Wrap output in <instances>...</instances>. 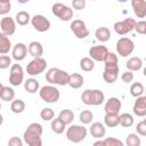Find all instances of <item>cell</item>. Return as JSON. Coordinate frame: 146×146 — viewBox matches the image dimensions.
I'll return each instance as SVG.
<instances>
[{
	"mask_svg": "<svg viewBox=\"0 0 146 146\" xmlns=\"http://www.w3.org/2000/svg\"><path fill=\"white\" fill-rule=\"evenodd\" d=\"M104 123L108 128H115L119 125V113H105Z\"/></svg>",
	"mask_w": 146,
	"mask_h": 146,
	"instance_id": "obj_29",
	"label": "cell"
},
{
	"mask_svg": "<svg viewBox=\"0 0 146 146\" xmlns=\"http://www.w3.org/2000/svg\"><path fill=\"white\" fill-rule=\"evenodd\" d=\"M65 129H66V124H65L58 116L51 120V130H52L55 133L60 135V133L64 132Z\"/></svg>",
	"mask_w": 146,
	"mask_h": 146,
	"instance_id": "obj_32",
	"label": "cell"
},
{
	"mask_svg": "<svg viewBox=\"0 0 146 146\" xmlns=\"http://www.w3.org/2000/svg\"><path fill=\"white\" fill-rule=\"evenodd\" d=\"M133 79H135L133 72L128 71V70H127L124 73H122V75H121V80H122L124 83H130V82L133 81Z\"/></svg>",
	"mask_w": 146,
	"mask_h": 146,
	"instance_id": "obj_45",
	"label": "cell"
},
{
	"mask_svg": "<svg viewBox=\"0 0 146 146\" xmlns=\"http://www.w3.org/2000/svg\"><path fill=\"white\" fill-rule=\"evenodd\" d=\"M0 1H10V0H0Z\"/></svg>",
	"mask_w": 146,
	"mask_h": 146,
	"instance_id": "obj_52",
	"label": "cell"
},
{
	"mask_svg": "<svg viewBox=\"0 0 146 146\" xmlns=\"http://www.w3.org/2000/svg\"><path fill=\"white\" fill-rule=\"evenodd\" d=\"M27 52L33 57H42L43 55V47L39 41H31L27 46Z\"/></svg>",
	"mask_w": 146,
	"mask_h": 146,
	"instance_id": "obj_20",
	"label": "cell"
},
{
	"mask_svg": "<svg viewBox=\"0 0 146 146\" xmlns=\"http://www.w3.org/2000/svg\"><path fill=\"white\" fill-rule=\"evenodd\" d=\"M47 68V62L46 59H43L42 57H36L33 58L26 66V72L29 75L31 76H35L39 75L41 73H43Z\"/></svg>",
	"mask_w": 146,
	"mask_h": 146,
	"instance_id": "obj_8",
	"label": "cell"
},
{
	"mask_svg": "<svg viewBox=\"0 0 146 146\" xmlns=\"http://www.w3.org/2000/svg\"><path fill=\"white\" fill-rule=\"evenodd\" d=\"M31 24L35 31L41 32V33L47 32L50 29V21L41 14H36L33 17H31Z\"/></svg>",
	"mask_w": 146,
	"mask_h": 146,
	"instance_id": "obj_11",
	"label": "cell"
},
{
	"mask_svg": "<svg viewBox=\"0 0 146 146\" xmlns=\"http://www.w3.org/2000/svg\"><path fill=\"white\" fill-rule=\"evenodd\" d=\"M0 110H1V103H0Z\"/></svg>",
	"mask_w": 146,
	"mask_h": 146,
	"instance_id": "obj_53",
	"label": "cell"
},
{
	"mask_svg": "<svg viewBox=\"0 0 146 146\" xmlns=\"http://www.w3.org/2000/svg\"><path fill=\"white\" fill-rule=\"evenodd\" d=\"M39 96L43 102H46L48 104H54L59 100L60 92L54 84H48V86H43L39 89Z\"/></svg>",
	"mask_w": 146,
	"mask_h": 146,
	"instance_id": "obj_5",
	"label": "cell"
},
{
	"mask_svg": "<svg viewBox=\"0 0 146 146\" xmlns=\"http://www.w3.org/2000/svg\"><path fill=\"white\" fill-rule=\"evenodd\" d=\"M42 132H43L42 125L38 122H33L29 124V127L25 129L23 133V140L29 146H41L42 145V139H41Z\"/></svg>",
	"mask_w": 146,
	"mask_h": 146,
	"instance_id": "obj_1",
	"label": "cell"
},
{
	"mask_svg": "<svg viewBox=\"0 0 146 146\" xmlns=\"http://www.w3.org/2000/svg\"><path fill=\"white\" fill-rule=\"evenodd\" d=\"M132 112L135 115L139 116V117H144L146 115V97L145 96H139L136 97V100L133 103V107H132Z\"/></svg>",
	"mask_w": 146,
	"mask_h": 146,
	"instance_id": "obj_16",
	"label": "cell"
},
{
	"mask_svg": "<svg viewBox=\"0 0 146 146\" xmlns=\"http://www.w3.org/2000/svg\"><path fill=\"white\" fill-rule=\"evenodd\" d=\"M24 89L29 92V94H35L36 91H39L40 89V83L36 79L34 78H30L24 82Z\"/></svg>",
	"mask_w": 146,
	"mask_h": 146,
	"instance_id": "obj_28",
	"label": "cell"
},
{
	"mask_svg": "<svg viewBox=\"0 0 146 146\" xmlns=\"http://www.w3.org/2000/svg\"><path fill=\"white\" fill-rule=\"evenodd\" d=\"M87 133H88L87 128L79 124H71L66 129V138L74 144H78L84 140L87 137Z\"/></svg>",
	"mask_w": 146,
	"mask_h": 146,
	"instance_id": "obj_4",
	"label": "cell"
},
{
	"mask_svg": "<svg viewBox=\"0 0 146 146\" xmlns=\"http://www.w3.org/2000/svg\"><path fill=\"white\" fill-rule=\"evenodd\" d=\"M104 68H111V70L120 68V67H119L117 55H116L115 52H110V51H108L106 58L104 59Z\"/></svg>",
	"mask_w": 146,
	"mask_h": 146,
	"instance_id": "obj_21",
	"label": "cell"
},
{
	"mask_svg": "<svg viewBox=\"0 0 146 146\" xmlns=\"http://www.w3.org/2000/svg\"><path fill=\"white\" fill-rule=\"evenodd\" d=\"M95 146H123V143L114 137H107V138H102L97 141L94 143Z\"/></svg>",
	"mask_w": 146,
	"mask_h": 146,
	"instance_id": "obj_24",
	"label": "cell"
},
{
	"mask_svg": "<svg viewBox=\"0 0 146 146\" xmlns=\"http://www.w3.org/2000/svg\"><path fill=\"white\" fill-rule=\"evenodd\" d=\"M25 107H26V105H25L24 100H22V99H15V98L11 100L10 110H11L13 113L21 114V113H23L25 111Z\"/></svg>",
	"mask_w": 146,
	"mask_h": 146,
	"instance_id": "obj_31",
	"label": "cell"
},
{
	"mask_svg": "<svg viewBox=\"0 0 146 146\" xmlns=\"http://www.w3.org/2000/svg\"><path fill=\"white\" fill-rule=\"evenodd\" d=\"M83 83H84V78L81 74H79V73L70 74L67 86H70L72 89H79L83 86Z\"/></svg>",
	"mask_w": 146,
	"mask_h": 146,
	"instance_id": "obj_22",
	"label": "cell"
},
{
	"mask_svg": "<svg viewBox=\"0 0 146 146\" xmlns=\"http://www.w3.org/2000/svg\"><path fill=\"white\" fill-rule=\"evenodd\" d=\"M80 67L84 72H91L95 68V60L90 57H83L80 60Z\"/></svg>",
	"mask_w": 146,
	"mask_h": 146,
	"instance_id": "obj_36",
	"label": "cell"
},
{
	"mask_svg": "<svg viewBox=\"0 0 146 146\" xmlns=\"http://www.w3.org/2000/svg\"><path fill=\"white\" fill-rule=\"evenodd\" d=\"M121 106H122V103L119 98L110 97L105 102L104 110H105V113H119L121 110Z\"/></svg>",
	"mask_w": 146,
	"mask_h": 146,
	"instance_id": "obj_17",
	"label": "cell"
},
{
	"mask_svg": "<svg viewBox=\"0 0 146 146\" xmlns=\"http://www.w3.org/2000/svg\"><path fill=\"white\" fill-rule=\"evenodd\" d=\"M131 7L133 14L138 18L146 17V1L145 0H131Z\"/></svg>",
	"mask_w": 146,
	"mask_h": 146,
	"instance_id": "obj_18",
	"label": "cell"
},
{
	"mask_svg": "<svg viewBox=\"0 0 146 146\" xmlns=\"http://www.w3.org/2000/svg\"><path fill=\"white\" fill-rule=\"evenodd\" d=\"M8 146H23V140L19 137H11L8 140Z\"/></svg>",
	"mask_w": 146,
	"mask_h": 146,
	"instance_id": "obj_47",
	"label": "cell"
},
{
	"mask_svg": "<svg viewBox=\"0 0 146 146\" xmlns=\"http://www.w3.org/2000/svg\"><path fill=\"white\" fill-rule=\"evenodd\" d=\"M3 123V116H2V114L0 113V125Z\"/></svg>",
	"mask_w": 146,
	"mask_h": 146,
	"instance_id": "obj_49",
	"label": "cell"
},
{
	"mask_svg": "<svg viewBox=\"0 0 146 146\" xmlns=\"http://www.w3.org/2000/svg\"><path fill=\"white\" fill-rule=\"evenodd\" d=\"M92 1H96V0H92Z\"/></svg>",
	"mask_w": 146,
	"mask_h": 146,
	"instance_id": "obj_54",
	"label": "cell"
},
{
	"mask_svg": "<svg viewBox=\"0 0 146 146\" xmlns=\"http://www.w3.org/2000/svg\"><path fill=\"white\" fill-rule=\"evenodd\" d=\"M2 88H3V84H2V83H0V94H1V90H2Z\"/></svg>",
	"mask_w": 146,
	"mask_h": 146,
	"instance_id": "obj_50",
	"label": "cell"
},
{
	"mask_svg": "<svg viewBox=\"0 0 146 146\" xmlns=\"http://www.w3.org/2000/svg\"><path fill=\"white\" fill-rule=\"evenodd\" d=\"M144 94V84L141 82H133L130 86V95L132 97H139Z\"/></svg>",
	"mask_w": 146,
	"mask_h": 146,
	"instance_id": "obj_37",
	"label": "cell"
},
{
	"mask_svg": "<svg viewBox=\"0 0 146 146\" xmlns=\"http://www.w3.org/2000/svg\"><path fill=\"white\" fill-rule=\"evenodd\" d=\"M0 27H1V32L3 34L10 36L16 32V22L10 16H5L0 21Z\"/></svg>",
	"mask_w": 146,
	"mask_h": 146,
	"instance_id": "obj_14",
	"label": "cell"
},
{
	"mask_svg": "<svg viewBox=\"0 0 146 146\" xmlns=\"http://www.w3.org/2000/svg\"><path fill=\"white\" fill-rule=\"evenodd\" d=\"M0 98L5 102H11L14 98H15V91L11 87H8V86H3L2 90H1V94H0Z\"/></svg>",
	"mask_w": 146,
	"mask_h": 146,
	"instance_id": "obj_35",
	"label": "cell"
},
{
	"mask_svg": "<svg viewBox=\"0 0 146 146\" xmlns=\"http://www.w3.org/2000/svg\"><path fill=\"white\" fill-rule=\"evenodd\" d=\"M125 144H127V146H140L141 140L137 133H129L127 136Z\"/></svg>",
	"mask_w": 146,
	"mask_h": 146,
	"instance_id": "obj_40",
	"label": "cell"
},
{
	"mask_svg": "<svg viewBox=\"0 0 146 146\" xmlns=\"http://www.w3.org/2000/svg\"><path fill=\"white\" fill-rule=\"evenodd\" d=\"M135 120H133V116L129 113H122L119 115V124L124 127V128H129L133 124Z\"/></svg>",
	"mask_w": 146,
	"mask_h": 146,
	"instance_id": "obj_34",
	"label": "cell"
},
{
	"mask_svg": "<svg viewBox=\"0 0 146 146\" xmlns=\"http://www.w3.org/2000/svg\"><path fill=\"white\" fill-rule=\"evenodd\" d=\"M125 67L128 71L137 72L143 67V59L140 57H130L125 63Z\"/></svg>",
	"mask_w": 146,
	"mask_h": 146,
	"instance_id": "obj_23",
	"label": "cell"
},
{
	"mask_svg": "<svg viewBox=\"0 0 146 146\" xmlns=\"http://www.w3.org/2000/svg\"><path fill=\"white\" fill-rule=\"evenodd\" d=\"M79 120L82 124H90L94 120V113L89 110H84L79 114Z\"/></svg>",
	"mask_w": 146,
	"mask_h": 146,
	"instance_id": "obj_38",
	"label": "cell"
},
{
	"mask_svg": "<svg viewBox=\"0 0 146 146\" xmlns=\"http://www.w3.org/2000/svg\"><path fill=\"white\" fill-rule=\"evenodd\" d=\"M86 6H87L86 0H72V7L76 10H82L86 8Z\"/></svg>",
	"mask_w": 146,
	"mask_h": 146,
	"instance_id": "obj_46",
	"label": "cell"
},
{
	"mask_svg": "<svg viewBox=\"0 0 146 146\" xmlns=\"http://www.w3.org/2000/svg\"><path fill=\"white\" fill-rule=\"evenodd\" d=\"M108 54V49L105 46H92L89 49V57L95 62H104Z\"/></svg>",
	"mask_w": 146,
	"mask_h": 146,
	"instance_id": "obj_13",
	"label": "cell"
},
{
	"mask_svg": "<svg viewBox=\"0 0 146 146\" xmlns=\"http://www.w3.org/2000/svg\"><path fill=\"white\" fill-rule=\"evenodd\" d=\"M11 66V57L6 55H0V70H6Z\"/></svg>",
	"mask_w": 146,
	"mask_h": 146,
	"instance_id": "obj_41",
	"label": "cell"
},
{
	"mask_svg": "<svg viewBox=\"0 0 146 146\" xmlns=\"http://www.w3.org/2000/svg\"><path fill=\"white\" fill-rule=\"evenodd\" d=\"M135 50V43L131 39L123 36L120 38L116 41V52L121 56V57H128L130 56Z\"/></svg>",
	"mask_w": 146,
	"mask_h": 146,
	"instance_id": "obj_7",
	"label": "cell"
},
{
	"mask_svg": "<svg viewBox=\"0 0 146 146\" xmlns=\"http://www.w3.org/2000/svg\"><path fill=\"white\" fill-rule=\"evenodd\" d=\"M89 132L91 135V137L96 138V139H102L105 137L106 135V128L103 123L100 122H94L91 123L90 125V129H89Z\"/></svg>",
	"mask_w": 146,
	"mask_h": 146,
	"instance_id": "obj_19",
	"label": "cell"
},
{
	"mask_svg": "<svg viewBox=\"0 0 146 146\" xmlns=\"http://www.w3.org/2000/svg\"><path fill=\"white\" fill-rule=\"evenodd\" d=\"M70 74L58 67H51L46 72V80L49 84L54 86H67Z\"/></svg>",
	"mask_w": 146,
	"mask_h": 146,
	"instance_id": "obj_2",
	"label": "cell"
},
{
	"mask_svg": "<svg viewBox=\"0 0 146 146\" xmlns=\"http://www.w3.org/2000/svg\"><path fill=\"white\" fill-rule=\"evenodd\" d=\"M11 10L10 1H0V15L6 16Z\"/></svg>",
	"mask_w": 146,
	"mask_h": 146,
	"instance_id": "obj_42",
	"label": "cell"
},
{
	"mask_svg": "<svg viewBox=\"0 0 146 146\" xmlns=\"http://www.w3.org/2000/svg\"><path fill=\"white\" fill-rule=\"evenodd\" d=\"M17 1H18L19 3H22V5H24V3H27L30 0H17Z\"/></svg>",
	"mask_w": 146,
	"mask_h": 146,
	"instance_id": "obj_48",
	"label": "cell"
},
{
	"mask_svg": "<svg viewBox=\"0 0 146 146\" xmlns=\"http://www.w3.org/2000/svg\"><path fill=\"white\" fill-rule=\"evenodd\" d=\"M71 31L78 39H86L89 35V30L86 25V23L81 19H73L71 22Z\"/></svg>",
	"mask_w": 146,
	"mask_h": 146,
	"instance_id": "obj_12",
	"label": "cell"
},
{
	"mask_svg": "<svg viewBox=\"0 0 146 146\" xmlns=\"http://www.w3.org/2000/svg\"><path fill=\"white\" fill-rule=\"evenodd\" d=\"M133 30H136L138 34H141V35L146 34V22L144 19H141L139 22H136Z\"/></svg>",
	"mask_w": 146,
	"mask_h": 146,
	"instance_id": "obj_43",
	"label": "cell"
},
{
	"mask_svg": "<svg viewBox=\"0 0 146 146\" xmlns=\"http://www.w3.org/2000/svg\"><path fill=\"white\" fill-rule=\"evenodd\" d=\"M15 22H16V24H18L21 26H25V25H27L31 22V16H30V14L27 11L21 10V11H18L16 14Z\"/></svg>",
	"mask_w": 146,
	"mask_h": 146,
	"instance_id": "obj_30",
	"label": "cell"
},
{
	"mask_svg": "<svg viewBox=\"0 0 146 146\" xmlns=\"http://www.w3.org/2000/svg\"><path fill=\"white\" fill-rule=\"evenodd\" d=\"M40 117L43 120V121H51L54 117H55V112L52 108L50 107H44L41 110L40 112Z\"/></svg>",
	"mask_w": 146,
	"mask_h": 146,
	"instance_id": "obj_39",
	"label": "cell"
},
{
	"mask_svg": "<svg viewBox=\"0 0 146 146\" xmlns=\"http://www.w3.org/2000/svg\"><path fill=\"white\" fill-rule=\"evenodd\" d=\"M81 100L88 106H99L105 102V94L99 89H86L81 94Z\"/></svg>",
	"mask_w": 146,
	"mask_h": 146,
	"instance_id": "obj_3",
	"label": "cell"
},
{
	"mask_svg": "<svg viewBox=\"0 0 146 146\" xmlns=\"http://www.w3.org/2000/svg\"><path fill=\"white\" fill-rule=\"evenodd\" d=\"M51 13L52 15H55L56 17H58L60 21L64 22H68L73 18V9L60 2L54 3L51 6Z\"/></svg>",
	"mask_w": 146,
	"mask_h": 146,
	"instance_id": "obj_6",
	"label": "cell"
},
{
	"mask_svg": "<svg viewBox=\"0 0 146 146\" xmlns=\"http://www.w3.org/2000/svg\"><path fill=\"white\" fill-rule=\"evenodd\" d=\"M95 36L98 41L100 42H106L110 40L111 38V31L108 27H105V26H100L98 27L96 31H95Z\"/></svg>",
	"mask_w": 146,
	"mask_h": 146,
	"instance_id": "obj_27",
	"label": "cell"
},
{
	"mask_svg": "<svg viewBox=\"0 0 146 146\" xmlns=\"http://www.w3.org/2000/svg\"><path fill=\"white\" fill-rule=\"evenodd\" d=\"M136 130H137V133L141 137H145L146 136V121L143 120L140 122L137 123V127H136Z\"/></svg>",
	"mask_w": 146,
	"mask_h": 146,
	"instance_id": "obj_44",
	"label": "cell"
},
{
	"mask_svg": "<svg viewBox=\"0 0 146 146\" xmlns=\"http://www.w3.org/2000/svg\"><path fill=\"white\" fill-rule=\"evenodd\" d=\"M11 49V42L8 35L0 32V55H6Z\"/></svg>",
	"mask_w": 146,
	"mask_h": 146,
	"instance_id": "obj_25",
	"label": "cell"
},
{
	"mask_svg": "<svg viewBox=\"0 0 146 146\" xmlns=\"http://www.w3.org/2000/svg\"><path fill=\"white\" fill-rule=\"evenodd\" d=\"M119 71H120V68H115V70L104 68V72H103V79H104V81L107 82V83H114L117 80Z\"/></svg>",
	"mask_w": 146,
	"mask_h": 146,
	"instance_id": "obj_26",
	"label": "cell"
},
{
	"mask_svg": "<svg viewBox=\"0 0 146 146\" xmlns=\"http://www.w3.org/2000/svg\"><path fill=\"white\" fill-rule=\"evenodd\" d=\"M27 56V47L23 42H17L11 49V57L16 62H22Z\"/></svg>",
	"mask_w": 146,
	"mask_h": 146,
	"instance_id": "obj_15",
	"label": "cell"
},
{
	"mask_svg": "<svg viewBox=\"0 0 146 146\" xmlns=\"http://www.w3.org/2000/svg\"><path fill=\"white\" fill-rule=\"evenodd\" d=\"M24 81V71L19 64H11L9 72V83L14 87H18Z\"/></svg>",
	"mask_w": 146,
	"mask_h": 146,
	"instance_id": "obj_10",
	"label": "cell"
},
{
	"mask_svg": "<svg viewBox=\"0 0 146 146\" xmlns=\"http://www.w3.org/2000/svg\"><path fill=\"white\" fill-rule=\"evenodd\" d=\"M58 117L67 125V124H71V123L73 122V120H74V113H73L71 110L65 108V110H62V111L59 112Z\"/></svg>",
	"mask_w": 146,
	"mask_h": 146,
	"instance_id": "obj_33",
	"label": "cell"
},
{
	"mask_svg": "<svg viewBox=\"0 0 146 146\" xmlns=\"http://www.w3.org/2000/svg\"><path fill=\"white\" fill-rule=\"evenodd\" d=\"M117 1H119V2H122V3H123V2H127L128 0H117Z\"/></svg>",
	"mask_w": 146,
	"mask_h": 146,
	"instance_id": "obj_51",
	"label": "cell"
},
{
	"mask_svg": "<svg viewBox=\"0 0 146 146\" xmlns=\"http://www.w3.org/2000/svg\"><path fill=\"white\" fill-rule=\"evenodd\" d=\"M135 24H136V21L133 18H124L123 21H119V22H115L114 25H113V29L115 31L116 34L119 35H125L128 33H130L133 29H135Z\"/></svg>",
	"mask_w": 146,
	"mask_h": 146,
	"instance_id": "obj_9",
	"label": "cell"
}]
</instances>
